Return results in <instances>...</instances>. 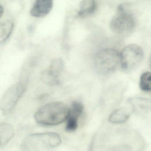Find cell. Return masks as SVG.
<instances>
[{
  "label": "cell",
  "mask_w": 151,
  "mask_h": 151,
  "mask_svg": "<svg viewBox=\"0 0 151 151\" xmlns=\"http://www.w3.org/2000/svg\"><path fill=\"white\" fill-rule=\"evenodd\" d=\"M69 113V108L66 105L62 102H52L38 109L35 114V119L39 124L54 126L66 120Z\"/></svg>",
  "instance_id": "6da1fadb"
},
{
  "label": "cell",
  "mask_w": 151,
  "mask_h": 151,
  "mask_svg": "<svg viewBox=\"0 0 151 151\" xmlns=\"http://www.w3.org/2000/svg\"><path fill=\"white\" fill-rule=\"evenodd\" d=\"M94 66L96 71L102 75H108L114 72L121 63L120 53L112 48L99 50L95 55Z\"/></svg>",
  "instance_id": "7a4b0ae2"
},
{
  "label": "cell",
  "mask_w": 151,
  "mask_h": 151,
  "mask_svg": "<svg viewBox=\"0 0 151 151\" xmlns=\"http://www.w3.org/2000/svg\"><path fill=\"white\" fill-rule=\"evenodd\" d=\"M61 137L52 132L35 134L26 137L21 145L25 151H41L52 149L61 144Z\"/></svg>",
  "instance_id": "3957f363"
},
{
  "label": "cell",
  "mask_w": 151,
  "mask_h": 151,
  "mask_svg": "<svg viewBox=\"0 0 151 151\" xmlns=\"http://www.w3.org/2000/svg\"><path fill=\"white\" fill-rule=\"evenodd\" d=\"M128 5L126 3L120 4L118 7L117 14L111 20V30L116 34H127L135 27V20L133 15L127 10Z\"/></svg>",
  "instance_id": "277c9868"
},
{
  "label": "cell",
  "mask_w": 151,
  "mask_h": 151,
  "mask_svg": "<svg viewBox=\"0 0 151 151\" xmlns=\"http://www.w3.org/2000/svg\"><path fill=\"white\" fill-rule=\"evenodd\" d=\"M144 55L142 48L137 44H129L125 47L120 53L122 70L126 72L133 70L142 63Z\"/></svg>",
  "instance_id": "5b68a950"
},
{
  "label": "cell",
  "mask_w": 151,
  "mask_h": 151,
  "mask_svg": "<svg viewBox=\"0 0 151 151\" xmlns=\"http://www.w3.org/2000/svg\"><path fill=\"white\" fill-rule=\"evenodd\" d=\"M25 91V85L18 83L10 87L4 93L1 102V109L5 114L10 113L15 108Z\"/></svg>",
  "instance_id": "8992f818"
},
{
  "label": "cell",
  "mask_w": 151,
  "mask_h": 151,
  "mask_svg": "<svg viewBox=\"0 0 151 151\" xmlns=\"http://www.w3.org/2000/svg\"><path fill=\"white\" fill-rule=\"evenodd\" d=\"M84 110V106L79 102L75 101L69 108V113L66 119V129L68 132H73L77 129L78 120Z\"/></svg>",
  "instance_id": "52a82bcc"
},
{
  "label": "cell",
  "mask_w": 151,
  "mask_h": 151,
  "mask_svg": "<svg viewBox=\"0 0 151 151\" xmlns=\"http://www.w3.org/2000/svg\"><path fill=\"white\" fill-rule=\"evenodd\" d=\"M53 5V0H35L30 14L34 17H43L50 12Z\"/></svg>",
  "instance_id": "ba28073f"
},
{
  "label": "cell",
  "mask_w": 151,
  "mask_h": 151,
  "mask_svg": "<svg viewBox=\"0 0 151 151\" xmlns=\"http://www.w3.org/2000/svg\"><path fill=\"white\" fill-rule=\"evenodd\" d=\"M132 107H122L113 111L109 116V122L112 124H121L125 123L129 119L132 111Z\"/></svg>",
  "instance_id": "9c48e42d"
},
{
  "label": "cell",
  "mask_w": 151,
  "mask_h": 151,
  "mask_svg": "<svg viewBox=\"0 0 151 151\" xmlns=\"http://www.w3.org/2000/svg\"><path fill=\"white\" fill-rule=\"evenodd\" d=\"M97 4L95 0H82L79 4L78 17H86L93 14L96 9Z\"/></svg>",
  "instance_id": "30bf717a"
},
{
  "label": "cell",
  "mask_w": 151,
  "mask_h": 151,
  "mask_svg": "<svg viewBox=\"0 0 151 151\" xmlns=\"http://www.w3.org/2000/svg\"><path fill=\"white\" fill-rule=\"evenodd\" d=\"M129 102L134 109L147 112L151 110V99L141 97H134L129 99Z\"/></svg>",
  "instance_id": "8fae6325"
},
{
  "label": "cell",
  "mask_w": 151,
  "mask_h": 151,
  "mask_svg": "<svg viewBox=\"0 0 151 151\" xmlns=\"http://www.w3.org/2000/svg\"><path fill=\"white\" fill-rule=\"evenodd\" d=\"M14 135V129L11 124L1 123L0 125L1 147L5 146L10 141Z\"/></svg>",
  "instance_id": "7c38bea8"
},
{
  "label": "cell",
  "mask_w": 151,
  "mask_h": 151,
  "mask_svg": "<svg viewBox=\"0 0 151 151\" xmlns=\"http://www.w3.org/2000/svg\"><path fill=\"white\" fill-rule=\"evenodd\" d=\"M13 23L10 20L1 22L0 25V44L4 43L8 40L12 32Z\"/></svg>",
  "instance_id": "4fadbf2b"
},
{
  "label": "cell",
  "mask_w": 151,
  "mask_h": 151,
  "mask_svg": "<svg viewBox=\"0 0 151 151\" xmlns=\"http://www.w3.org/2000/svg\"><path fill=\"white\" fill-rule=\"evenodd\" d=\"M59 75L60 74L51 70L48 68L43 72L41 78L42 81L48 85L55 86L60 83Z\"/></svg>",
  "instance_id": "5bb4252c"
},
{
  "label": "cell",
  "mask_w": 151,
  "mask_h": 151,
  "mask_svg": "<svg viewBox=\"0 0 151 151\" xmlns=\"http://www.w3.org/2000/svg\"><path fill=\"white\" fill-rule=\"evenodd\" d=\"M140 88L144 92H151V72H145L140 77Z\"/></svg>",
  "instance_id": "9a60e30c"
},
{
  "label": "cell",
  "mask_w": 151,
  "mask_h": 151,
  "mask_svg": "<svg viewBox=\"0 0 151 151\" xmlns=\"http://www.w3.org/2000/svg\"><path fill=\"white\" fill-rule=\"evenodd\" d=\"M64 68V63L61 58H57L51 61L49 69L53 71L60 74Z\"/></svg>",
  "instance_id": "2e32d148"
},
{
  "label": "cell",
  "mask_w": 151,
  "mask_h": 151,
  "mask_svg": "<svg viewBox=\"0 0 151 151\" xmlns=\"http://www.w3.org/2000/svg\"><path fill=\"white\" fill-rule=\"evenodd\" d=\"M107 151H132V149L127 145H118L112 146Z\"/></svg>",
  "instance_id": "e0dca14e"
},
{
  "label": "cell",
  "mask_w": 151,
  "mask_h": 151,
  "mask_svg": "<svg viewBox=\"0 0 151 151\" xmlns=\"http://www.w3.org/2000/svg\"><path fill=\"white\" fill-rule=\"evenodd\" d=\"M4 13V8L1 5L0 6V17H1Z\"/></svg>",
  "instance_id": "ac0fdd59"
},
{
  "label": "cell",
  "mask_w": 151,
  "mask_h": 151,
  "mask_svg": "<svg viewBox=\"0 0 151 151\" xmlns=\"http://www.w3.org/2000/svg\"><path fill=\"white\" fill-rule=\"evenodd\" d=\"M150 68L151 69V54L150 55Z\"/></svg>",
  "instance_id": "d6986e66"
},
{
  "label": "cell",
  "mask_w": 151,
  "mask_h": 151,
  "mask_svg": "<svg viewBox=\"0 0 151 151\" xmlns=\"http://www.w3.org/2000/svg\"></svg>",
  "instance_id": "ffe728a7"
}]
</instances>
